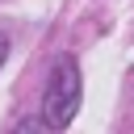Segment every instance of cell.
Segmentation results:
<instances>
[{"mask_svg":"<svg viewBox=\"0 0 134 134\" xmlns=\"http://www.w3.org/2000/svg\"><path fill=\"white\" fill-rule=\"evenodd\" d=\"M4 59H8V34H0V67H4Z\"/></svg>","mask_w":134,"mask_h":134,"instance_id":"3957f363","label":"cell"},{"mask_svg":"<svg viewBox=\"0 0 134 134\" xmlns=\"http://www.w3.org/2000/svg\"><path fill=\"white\" fill-rule=\"evenodd\" d=\"M80 113V67L75 59H59L50 67V80H46V96H42V117L50 130H63L71 126Z\"/></svg>","mask_w":134,"mask_h":134,"instance_id":"6da1fadb","label":"cell"},{"mask_svg":"<svg viewBox=\"0 0 134 134\" xmlns=\"http://www.w3.org/2000/svg\"><path fill=\"white\" fill-rule=\"evenodd\" d=\"M13 134H50V126H46V117H38V121H34V117H25V121H17V126H13Z\"/></svg>","mask_w":134,"mask_h":134,"instance_id":"7a4b0ae2","label":"cell"}]
</instances>
